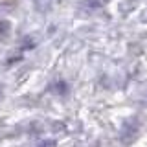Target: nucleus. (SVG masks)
Masks as SVG:
<instances>
[{
    "instance_id": "1",
    "label": "nucleus",
    "mask_w": 147,
    "mask_h": 147,
    "mask_svg": "<svg viewBox=\"0 0 147 147\" xmlns=\"http://www.w3.org/2000/svg\"><path fill=\"white\" fill-rule=\"evenodd\" d=\"M35 147H55V144L52 140H44V142H40V144H37Z\"/></svg>"
}]
</instances>
